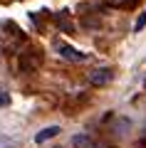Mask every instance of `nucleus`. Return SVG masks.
Segmentation results:
<instances>
[{
  "label": "nucleus",
  "mask_w": 146,
  "mask_h": 148,
  "mask_svg": "<svg viewBox=\"0 0 146 148\" xmlns=\"http://www.w3.org/2000/svg\"><path fill=\"white\" fill-rule=\"evenodd\" d=\"M42 62H45V52H42L40 47H27L25 52H20V57H17V69H20L22 74H32V72H37V69L42 67Z\"/></svg>",
  "instance_id": "nucleus-1"
},
{
  "label": "nucleus",
  "mask_w": 146,
  "mask_h": 148,
  "mask_svg": "<svg viewBox=\"0 0 146 148\" xmlns=\"http://www.w3.org/2000/svg\"><path fill=\"white\" fill-rule=\"evenodd\" d=\"M57 52H60V57H64L67 62H87V54L79 52V49H74L72 45H67V42H57Z\"/></svg>",
  "instance_id": "nucleus-2"
},
{
  "label": "nucleus",
  "mask_w": 146,
  "mask_h": 148,
  "mask_svg": "<svg viewBox=\"0 0 146 148\" xmlns=\"http://www.w3.org/2000/svg\"><path fill=\"white\" fill-rule=\"evenodd\" d=\"M111 79H114V72H111L109 67H102V69L89 72V84H94V86H107Z\"/></svg>",
  "instance_id": "nucleus-3"
},
{
  "label": "nucleus",
  "mask_w": 146,
  "mask_h": 148,
  "mask_svg": "<svg viewBox=\"0 0 146 148\" xmlns=\"http://www.w3.org/2000/svg\"><path fill=\"white\" fill-rule=\"evenodd\" d=\"M57 133H60V126H47V128H42V131L35 133V143L40 146V143H45V141H50V138H55Z\"/></svg>",
  "instance_id": "nucleus-4"
},
{
  "label": "nucleus",
  "mask_w": 146,
  "mask_h": 148,
  "mask_svg": "<svg viewBox=\"0 0 146 148\" xmlns=\"http://www.w3.org/2000/svg\"><path fill=\"white\" fill-rule=\"evenodd\" d=\"M72 146L74 148H97V143H94L87 133H77V136H72Z\"/></svg>",
  "instance_id": "nucleus-5"
},
{
  "label": "nucleus",
  "mask_w": 146,
  "mask_h": 148,
  "mask_svg": "<svg viewBox=\"0 0 146 148\" xmlns=\"http://www.w3.org/2000/svg\"><path fill=\"white\" fill-rule=\"evenodd\" d=\"M67 17H69V12H67V10H62V12H60V15H55V22H57V25L62 27L64 32H72L74 27H72V22H69Z\"/></svg>",
  "instance_id": "nucleus-6"
},
{
  "label": "nucleus",
  "mask_w": 146,
  "mask_h": 148,
  "mask_svg": "<svg viewBox=\"0 0 146 148\" xmlns=\"http://www.w3.org/2000/svg\"><path fill=\"white\" fill-rule=\"evenodd\" d=\"M144 25H146V12H144V15H141V17H139V20H136L134 30H136V32H139V30H144Z\"/></svg>",
  "instance_id": "nucleus-7"
},
{
  "label": "nucleus",
  "mask_w": 146,
  "mask_h": 148,
  "mask_svg": "<svg viewBox=\"0 0 146 148\" xmlns=\"http://www.w3.org/2000/svg\"><path fill=\"white\" fill-rule=\"evenodd\" d=\"M0 106H10V94H0Z\"/></svg>",
  "instance_id": "nucleus-8"
},
{
  "label": "nucleus",
  "mask_w": 146,
  "mask_h": 148,
  "mask_svg": "<svg viewBox=\"0 0 146 148\" xmlns=\"http://www.w3.org/2000/svg\"><path fill=\"white\" fill-rule=\"evenodd\" d=\"M136 148H146V131H144V136H141V141L136 143Z\"/></svg>",
  "instance_id": "nucleus-9"
}]
</instances>
